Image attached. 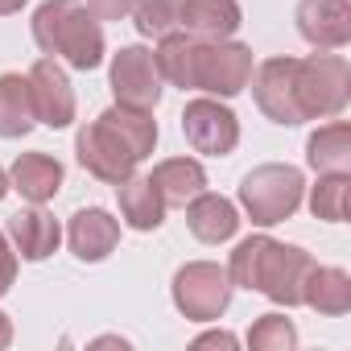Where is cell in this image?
Returning <instances> with one entry per match:
<instances>
[{"label":"cell","mask_w":351,"mask_h":351,"mask_svg":"<svg viewBox=\"0 0 351 351\" xmlns=\"http://www.w3.org/2000/svg\"><path fill=\"white\" fill-rule=\"evenodd\" d=\"M314 269V256L298 244H281L273 236H248L236 244L228 277L240 289H256L277 306H302V285Z\"/></svg>","instance_id":"cell-1"},{"label":"cell","mask_w":351,"mask_h":351,"mask_svg":"<svg viewBox=\"0 0 351 351\" xmlns=\"http://www.w3.org/2000/svg\"><path fill=\"white\" fill-rule=\"evenodd\" d=\"M34 42L46 58H62L75 71L104 62V25L83 0H46L34 13Z\"/></svg>","instance_id":"cell-2"},{"label":"cell","mask_w":351,"mask_h":351,"mask_svg":"<svg viewBox=\"0 0 351 351\" xmlns=\"http://www.w3.org/2000/svg\"><path fill=\"white\" fill-rule=\"evenodd\" d=\"M302 191H306V178L298 165L269 161V165H256L244 173L240 207L256 228H273V223H285L302 207Z\"/></svg>","instance_id":"cell-3"},{"label":"cell","mask_w":351,"mask_h":351,"mask_svg":"<svg viewBox=\"0 0 351 351\" xmlns=\"http://www.w3.org/2000/svg\"><path fill=\"white\" fill-rule=\"evenodd\" d=\"M351 99V66L343 54L318 50L298 58V104L306 120H335Z\"/></svg>","instance_id":"cell-4"},{"label":"cell","mask_w":351,"mask_h":351,"mask_svg":"<svg viewBox=\"0 0 351 351\" xmlns=\"http://www.w3.org/2000/svg\"><path fill=\"white\" fill-rule=\"evenodd\" d=\"M232 289L236 285H232L228 269L215 265V261H191V265H182L178 273H173V285H169L173 306H178V314L191 318V322H215V318H223V310L232 302Z\"/></svg>","instance_id":"cell-5"},{"label":"cell","mask_w":351,"mask_h":351,"mask_svg":"<svg viewBox=\"0 0 351 351\" xmlns=\"http://www.w3.org/2000/svg\"><path fill=\"white\" fill-rule=\"evenodd\" d=\"M252 79V50L240 42H199L195 54V91L232 99L248 87Z\"/></svg>","instance_id":"cell-6"},{"label":"cell","mask_w":351,"mask_h":351,"mask_svg":"<svg viewBox=\"0 0 351 351\" xmlns=\"http://www.w3.org/2000/svg\"><path fill=\"white\" fill-rule=\"evenodd\" d=\"M248 83H252V95H256V108L273 124L293 128V124L306 120L302 104H298V58H285V54L265 58L256 66V79H248Z\"/></svg>","instance_id":"cell-7"},{"label":"cell","mask_w":351,"mask_h":351,"mask_svg":"<svg viewBox=\"0 0 351 351\" xmlns=\"http://www.w3.org/2000/svg\"><path fill=\"white\" fill-rule=\"evenodd\" d=\"M182 132H186V145L195 153H207V157H228L240 145V120H236V112L228 104L211 99V95L186 104Z\"/></svg>","instance_id":"cell-8"},{"label":"cell","mask_w":351,"mask_h":351,"mask_svg":"<svg viewBox=\"0 0 351 351\" xmlns=\"http://www.w3.org/2000/svg\"><path fill=\"white\" fill-rule=\"evenodd\" d=\"M75 157H79V165H83L87 173H95V178L108 182V186H120L128 173H136L132 149H128L104 120H91V124L79 128V136H75Z\"/></svg>","instance_id":"cell-9"},{"label":"cell","mask_w":351,"mask_h":351,"mask_svg":"<svg viewBox=\"0 0 351 351\" xmlns=\"http://www.w3.org/2000/svg\"><path fill=\"white\" fill-rule=\"evenodd\" d=\"M108 83H112L116 104H128V108H149L153 112L157 99H161V71L153 62V50H145V46H120L112 54Z\"/></svg>","instance_id":"cell-10"},{"label":"cell","mask_w":351,"mask_h":351,"mask_svg":"<svg viewBox=\"0 0 351 351\" xmlns=\"http://www.w3.org/2000/svg\"><path fill=\"white\" fill-rule=\"evenodd\" d=\"M25 79H29L34 116L46 128H66L75 120V87H71L66 71L58 66V58H38Z\"/></svg>","instance_id":"cell-11"},{"label":"cell","mask_w":351,"mask_h":351,"mask_svg":"<svg viewBox=\"0 0 351 351\" xmlns=\"http://www.w3.org/2000/svg\"><path fill=\"white\" fill-rule=\"evenodd\" d=\"M66 244L83 265H99L120 244V219H112V211H104V207H83L71 215Z\"/></svg>","instance_id":"cell-12"},{"label":"cell","mask_w":351,"mask_h":351,"mask_svg":"<svg viewBox=\"0 0 351 351\" xmlns=\"http://www.w3.org/2000/svg\"><path fill=\"white\" fill-rule=\"evenodd\" d=\"M298 34L314 50H343L351 42L347 0H302L298 5Z\"/></svg>","instance_id":"cell-13"},{"label":"cell","mask_w":351,"mask_h":351,"mask_svg":"<svg viewBox=\"0 0 351 351\" xmlns=\"http://www.w3.org/2000/svg\"><path fill=\"white\" fill-rule=\"evenodd\" d=\"M244 13L236 0H182L178 9V29L199 38V42H223L240 29Z\"/></svg>","instance_id":"cell-14"},{"label":"cell","mask_w":351,"mask_h":351,"mask_svg":"<svg viewBox=\"0 0 351 351\" xmlns=\"http://www.w3.org/2000/svg\"><path fill=\"white\" fill-rule=\"evenodd\" d=\"M186 228L203 244H223V240H232L240 232V211H236L232 199L203 191V195H195L186 203Z\"/></svg>","instance_id":"cell-15"},{"label":"cell","mask_w":351,"mask_h":351,"mask_svg":"<svg viewBox=\"0 0 351 351\" xmlns=\"http://www.w3.org/2000/svg\"><path fill=\"white\" fill-rule=\"evenodd\" d=\"M9 236H13V248H17L21 261H46V256L58 252V240H62L58 219L50 211H42L38 203L9 219Z\"/></svg>","instance_id":"cell-16"},{"label":"cell","mask_w":351,"mask_h":351,"mask_svg":"<svg viewBox=\"0 0 351 351\" xmlns=\"http://www.w3.org/2000/svg\"><path fill=\"white\" fill-rule=\"evenodd\" d=\"M149 182H153V191L161 195V203L169 211V207H186L195 195L207 191V169L195 157H169L149 173Z\"/></svg>","instance_id":"cell-17"},{"label":"cell","mask_w":351,"mask_h":351,"mask_svg":"<svg viewBox=\"0 0 351 351\" xmlns=\"http://www.w3.org/2000/svg\"><path fill=\"white\" fill-rule=\"evenodd\" d=\"M9 186L29 203H50L62 191V165L50 153H21L9 169Z\"/></svg>","instance_id":"cell-18"},{"label":"cell","mask_w":351,"mask_h":351,"mask_svg":"<svg viewBox=\"0 0 351 351\" xmlns=\"http://www.w3.org/2000/svg\"><path fill=\"white\" fill-rule=\"evenodd\" d=\"M302 306H310L326 318H343L351 310V277L335 265H314L302 285Z\"/></svg>","instance_id":"cell-19"},{"label":"cell","mask_w":351,"mask_h":351,"mask_svg":"<svg viewBox=\"0 0 351 351\" xmlns=\"http://www.w3.org/2000/svg\"><path fill=\"white\" fill-rule=\"evenodd\" d=\"M116 195H120V215H124V223L132 232H157L165 223V203H161V195L153 191L149 178L128 173V178L116 186Z\"/></svg>","instance_id":"cell-20"},{"label":"cell","mask_w":351,"mask_h":351,"mask_svg":"<svg viewBox=\"0 0 351 351\" xmlns=\"http://www.w3.org/2000/svg\"><path fill=\"white\" fill-rule=\"evenodd\" d=\"M306 161L314 173H351V128L347 120H330L306 141Z\"/></svg>","instance_id":"cell-21"},{"label":"cell","mask_w":351,"mask_h":351,"mask_svg":"<svg viewBox=\"0 0 351 351\" xmlns=\"http://www.w3.org/2000/svg\"><path fill=\"white\" fill-rule=\"evenodd\" d=\"M99 120L132 149V157L136 161H145L149 153H153V145H157V120H153V112L149 108H128V104H112L108 112H99Z\"/></svg>","instance_id":"cell-22"},{"label":"cell","mask_w":351,"mask_h":351,"mask_svg":"<svg viewBox=\"0 0 351 351\" xmlns=\"http://www.w3.org/2000/svg\"><path fill=\"white\" fill-rule=\"evenodd\" d=\"M195 54H199V38L173 29V34L157 38L153 62H157V71H161L165 83L182 87V91H195Z\"/></svg>","instance_id":"cell-23"},{"label":"cell","mask_w":351,"mask_h":351,"mask_svg":"<svg viewBox=\"0 0 351 351\" xmlns=\"http://www.w3.org/2000/svg\"><path fill=\"white\" fill-rule=\"evenodd\" d=\"M38 124L34 99H29V79L25 75H0V136L13 141L25 136Z\"/></svg>","instance_id":"cell-24"},{"label":"cell","mask_w":351,"mask_h":351,"mask_svg":"<svg viewBox=\"0 0 351 351\" xmlns=\"http://www.w3.org/2000/svg\"><path fill=\"white\" fill-rule=\"evenodd\" d=\"M347 191H351L347 173H318V182L310 186V211H314V219L343 223L347 219Z\"/></svg>","instance_id":"cell-25"},{"label":"cell","mask_w":351,"mask_h":351,"mask_svg":"<svg viewBox=\"0 0 351 351\" xmlns=\"http://www.w3.org/2000/svg\"><path fill=\"white\" fill-rule=\"evenodd\" d=\"M178 9L182 0H132V21L141 38H165L178 29Z\"/></svg>","instance_id":"cell-26"},{"label":"cell","mask_w":351,"mask_h":351,"mask_svg":"<svg viewBox=\"0 0 351 351\" xmlns=\"http://www.w3.org/2000/svg\"><path fill=\"white\" fill-rule=\"evenodd\" d=\"M252 351H293L298 347V326L285 314H261L248 330Z\"/></svg>","instance_id":"cell-27"},{"label":"cell","mask_w":351,"mask_h":351,"mask_svg":"<svg viewBox=\"0 0 351 351\" xmlns=\"http://www.w3.org/2000/svg\"><path fill=\"white\" fill-rule=\"evenodd\" d=\"M17 281V248L9 244V236L0 232V298H5Z\"/></svg>","instance_id":"cell-28"},{"label":"cell","mask_w":351,"mask_h":351,"mask_svg":"<svg viewBox=\"0 0 351 351\" xmlns=\"http://www.w3.org/2000/svg\"><path fill=\"white\" fill-rule=\"evenodd\" d=\"M87 9H91L99 21H124L128 9H132V0H87Z\"/></svg>","instance_id":"cell-29"},{"label":"cell","mask_w":351,"mask_h":351,"mask_svg":"<svg viewBox=\"0 0 351 351\" xmlns=\"http://www.w3.org/2000/svg\"><path fill=\"white\" fill-rule=\"evenodd\" d=\"M236 343H240V339L228 335V330H207V335L195 339V347H236Z\"/></svg>","instance_id":"cell-30"},{"label":"cell","mask_w":351,"mask_h":351,"mask_svg":"<svg viewBox=\"0 0 351 351\" xmlns=\"http://www.w3.org/2000/svg\"><path fill=\"white\" fill-rule=\"evenodd\" d=\"M13 343V318L9 314H0V351H5Z\"/></svg>","instance_id":"cell-31"},{"label":"cell","mask_w":351,"mask_h":351,"mask_svg":"<svg viewBox=\"0 0 351 351\" xmlns=\"http://www.w3.org/2000/svg\"><path fill=\"white\" fill-rule=\"evenodd\" d=\"M21 5H25V0H0V17H13V13H21Z\"/></svg>","instance_id":"cell-32"},{"label":"cell","mask_w":351,"mask_h":351,"mask_svg":"<svg viewBox=\"0 0 351 351\" xmlns=\"http://www.w3.org/2000/svg\"><path fill=\"white\" fill-rule=\"evenodd\" d=\"M9 191H13V186H9V173H5V169H0V199H5Z\"/></svg>","instance_id":"cell-33"}]
</instances>
